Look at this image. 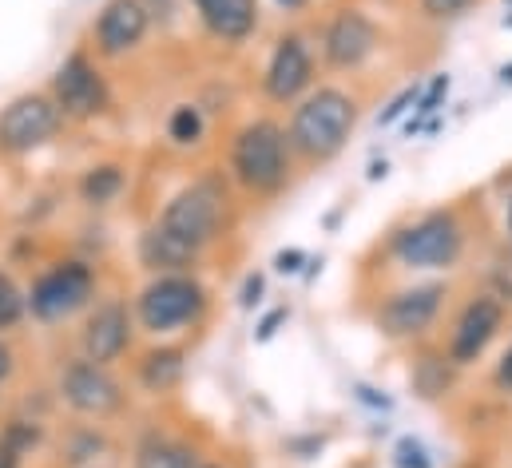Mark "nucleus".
Masks as SVG:
<instances>
[{
    "label": "nucleus",
    "instance_id": "393cba45",
    "mask_svg": "<svg viewBox=\"0 0 512 468\" xmlns=\"http://www.w3.org/2000/svg\"><path fill=\"white\" fill-rule=\"evenodd\" d=\"M393 457H397V468H433V461H429V453H425L421 441H401Z\"/></svg>",
    "mask_w": 512,
    "mask_h": 468
},
{
    "label": "nucleus",
    "instance_id": "7ed1b4c3",
    "mask_svg": "<svg viewBox=\"0 0 512 468\" xmlns=\"http://www.w3.org/2000/svg\"><path fill=\"white\" fill-rule=\"evenodd\" d=\"M227 171L255 199L282 195L290 187V171H294V151H290L286 127L278 119H266V116L243 123L231 135Z\"/></svg>",
    "mask_w": 512,
    "mask_h": 468
},
{
    "label": "nucleus",
    "instance_id": "c85d7f7f",
    "mask_svg": "<svg viewBox=\"0 0 512 468\" xmlns=\"http://www.w3.org/2000/svg\"><path fill=\"white\" fill-rule=\"evenodd\" d=\"M493 385L512 397V342L505 346V353L497 357V365H493Z\"/></svg>",
    "mask_w": 512,
    "mask_h": 468
},
{
    "label": "nucleus",
    "instance_id": "4468645a",
    "mask_svg": "<svg viewBox=\"0 0 512 468\" xmlns=\"http://www.w3.org/2000/svg\"><path fill=\"white\" fill-rule=\"evenodd\" d=\"M135 334V314L124 298H104L92 306V314L84 318L80 330V357L96 361V365H116L131 346Z\"/></svg>",
    "mask_w": 512,
    "mask_h": 468
},
{
    "label": "nucleus",
    "instance_id": "6e6552de",
    "mask_svg": "<svg viewBox=\"0 0 512 468\" xmlns=\"http://www.w3.org/2000/svg\"><path fill=\"white\" fill-rule=\"evenodd\" d=\"M56 393H60V401H64L72 413L96 417V421L116 417V413L124 409V401H128L120 377H116L108 365H96V361H88V357H72V361L60 369Z\"/></svg>",
    "mask_w": 512,
    "mask_h": 468
},
{
    "label": "nucleus",
    "instance_id": "b1692460",
    "mask_svg": "<svg viewBox=\"0 0 512 468\" xmlns=\"http://www.w3.org/2000/svg\"><path fill=\"white\" fill-rule=\"evenodd\" d=\"M477 0H417V12L421 20H433V24H445V20H457L473 8Z\"/></svg>",
    "mask_w": 512,
    "mask_h": 468
},
{
    "label": "nucleus",
    "instance_id": "aec40b11",
    "mask_svg": "<svg viewBox=\"0 0 512 468\" xmlns=\"http://www.w3.org/2000/svg\"><path fill=\"white\" fill-rule=\"evenodd\" d=\"M453 373L457 365L449 361V353H421L413 361V385L421 397H445V389H453Z\"/></svg>",
    "mask_w": 512,
    "mask_h": 468
},
{
    "label": "nucleus",
    "instance_id": "a211bd4d",
    "mask_svg": "<svg viewBox=\"0 0 512 468\" xmlns=\"http://www.w3.org/2000/svg\"><path fill=\"white\" fill-rule=\"evenodd\" d=\"M199 453L171 433H143L135 445V468H195Z\"/></svg>",
    "mask_w": 512,
    "mask_h": 468
},
{
    "label": "nucleus",
    "instance_id": "a878e982",
    "mask_svg": "<svg viewBox=\"0 0 512 468\" xmlns=\"http://www.w3.org/2000/svg\"><path fill=\"white\" fill-rule=\"evenodd\" d=\"M413 104H417V88H405V92H397V96L389 100V108H385L382 116H378V123H382V127H389V123H397V119L405 116V112H409Z\"/></svg>",
    "mask_w": 512,
    "mask_h": 468
},
{
    "label": "nucleus",
    "instance_id": "f257e3e1",
    "mask_svg": "<svg viewBox=\"0 0 512 468\" xmlns=\"http://www.w3.org/2000/svg\"><path fill=\"white\" fill-rule=\"evenodd\" d=\"M358 96H350L338 84H314L298 104H290L286 139L294 159L302 163H330L346 151L354 127H358Z\"/></svg>",
    "mask_w": 512,
    "mask_h": 468
},
{
    "label": "nucleus",
    "instance_id": "9b49d317",
    "mask_svg": "<svg viewBox=\"0 0 512 468\" xmlns=\"http://www.w3.org/2000/svg\"><path fill=\"white\" fill-rule=\"evenodd\" d=\"M60 108L64 119H96L108 112L112 92L104 72L96 68V60L88 52H72L64 56V64L52 72V92H48Z\"/></svg>",
    "mask_w": 512,
    "mask_h": 468
},
{
    "label": "nucleus",
    "instance_id": "6ab92c4d",
    "mask_svg": "<svg viewBox=\"0 0 512 468\" xmlns=\"http://www.w3.org/2000/svg\"><path fill=\"white\" fill-rule=\"evenodd\" d=\"M124 187H128V171H124L120 163H92V167L80 175V183H76V191H80V199H84L88 207H108V203H116V199L124 195Z\"/></svg>",
    "mask_w": 512,
    "mask_h": 468
},
{
    "label": "nucleus",
    "instance_id": "473e14b6",
    "mask_svg": "<svg viewBox=\"0 0 512 468\" xmlns=\"http://www.w3.org/2000/svg\"><path fill=\"white\" fill-rule=\"evenodd\" d=\"M0 468H20V453H16V449H8L4 441H0Z\"/></svg>",
    "mask_w": 512,
    "mask_h": 468
},
{
    "label": "nucleus",
    "instance_id": "f03ea898",
    "mask_svg": "<svg viewBox=\"0 0 512 468\" xmlns=\"http://www.w3.org/2000/svg\"><path fill=\"white\" fill-rule=\"evenodd\" d=\"M227 219H231L227 183L219 175H199L163 203V211L155 215L151 227L163 238H171L175 246H183L187 254L203 258V250L223 238Z\"/></svg>",
    "mask_w": 512,
    "mask_h": 468
},
{
    "label": "nucleus",
    "instance_id": "0eeeda50",
    "mask_svg": "<svg viewBox=\"0 0 512 468\" xmlns=\"http://www.w3.org/2000/svg\"><path fill=\"white\" fill-rule=\"evenodd\" d=\"M445 298H449V286L445 282H413V286H401V290H393V294L382 298V306L374 314V326L382 330L389 342H417L441 318Z\"/></svg>",
    "mask_w": 512,
    "mask_h": 468
},
{
    "label": "nucleus",
    "instance_id": "f3484780",
    "mask_svg": "<svg viewBox=\"0 0 512 468\" xmlns=\"http://www.w3.org/2000/svg\"><path fill=\"white\" fill-rule=\"evenodd\" d=\"M183 373H187V353L179 346H159V350H147L135 365V377L139 385L151 393V397H163L171 389L183 385Z\"/></svg>",
    "mask_w": 512,
    "mask_h": 468
},
{
    "label": "nucleus",
    "instance_id": "7c9ffc66",
    "mask_svg": "<svg viewBox=\"0 0 512 468\" xmlns=\"http://www.w3.org/2000/svg\"><path fill=\"white\" fill-rule=\"evenodd\" d=\"M12 369H16V350H12V346L0 338V385L12 377Z\"/></svg>",
    "mask_w": 512,
    "mask_h": 468
},
{
    "label": "nucleus",
    "instance_id": "423d86ee",
    "mask_svg": "<svg viewBox=\"0 0 512 468\" xmlns=\"http://www.w3.org/2000/svg\"><path fill=\"white\" fill-rule=\"evenodd\" d=\"M92 298H96V270L84 258H60L36 274L28 290V314L44 326H56L88 310Z\"/></svg>",
    "mask_w": 512,
    "mask_h": 468
},
{
    "label": "nucleus",
    "instance_id": "1a4fd4ad",
    "mask_svg": "<svg viewBox=\"0 0 512 468\" xmlns=\"http://www.w3.org/2000/svg\"><path fill=\"white\" fill-rule=\"evenodd\" d=\"M314 76H318V56H314L310 40L302 32H282L270 48V60H266L258 84L270 104L286 108V104H298L314 88Z\"/></svg>",
    "mask_w": 512,
    "mask_h": 468
},
{
    "label": "nucleus",
    "instance_id": "f8f14e48",
    "mask_svg": "<svg viewBox=\"0 0 512 468\" xmlns=\"http://www.w3.org/2000/svg\"><path fill=\"white\" fill-rule=\"evenodd\" d=\"M505 314H509V310H505L501 294H473V298L457 310V318H453V330H449V342H445L449 361H453L457 369L481 361L485 350L497 342V334L505 330Z\"/></svg>",
    "mask_w": 512,
    "mask_h": 468
},
{
    "label": "nucleus",
    "instance_id": "bb28decb",
    "mask_svg": "<svg viewBox=\"0 0 512 468\" xmlns=\"http://www.w3.org/2000/svg\"><path fill=\"white\" fill-rule=\"evenodd\" d=\"M266 298V274H247V282H243V290H239V306L243 310H255L258 302Z\"/></svg>",
    "mask_w": 512,
    "mask_h": 468
},
{
    "label": "nucleus",
    "instance_id": "412c9836",
    "mask_svg": "<svg viewBox=\"0 0 512 468\" xmlns=\"http://www.w3.org/2000/svg\"><path fill=\"white\" fill-rule=\"evenodd\" d=\"M203 135H207V116H203L199 104H179L171 112V119H167V139L175 147H195V143H203Z\"/></svg>",
    "mask_w": 512,
    "mask_h": 468
},
{
    "label": "nucleus",
    "instance_id": "e433bc0d",
    "mask_svg": "<svg viewBox=\"0 0 512 468\" xmlns=\"http://www.w3.org/2000/svg\"><path fill=\"white\" fill-rule=\"evenodd\" d=\"M505 227H509V238H512V199H509V207H505Z\"/></svg>",
    "mask_w": 512,
    "mask_h": 468
},
{
    "label": "nucleus",
    "instance_id": "ddd939ff",
    "mask_svg": "<svg viewBox=\"0 0 512 468\" xmlns=\"http://www.w3.org/2000/svg\"><path fill=\"white\" fill-rule=\"evenodd\" d=\"M60 127H64V116H60L52 96L24 92L0 112V151L4 155H28V151L44 147Z\"/></svg>",
    "mask_w": 512,
    "mask_h": 468
},
{
    "label": "nucleus",
    "instance_id": "ea45409f",
    "mask_svg": "<svg viewBox=\"0 0 512 468\" xmlns=\"http://www.w3.org/2000/svg\"><path fill=\"white\" fill-rule=\"evenodd\" d=\"M505 4H509V8H512V0H505Z\"/></svg>",
    "mask_w": 512,
    "mask_h": 468
},
{
    "label": "nucleus",
    "instance_id": "58836bf2",
    "mask_svg": "<svg viewBox=\"0 0 512 468\" xmlns=\"http://www.w3.org/2000/svg\"><path fill=\"white\" fill-rule=\"evenodd\" d=\"M505 28L512 32V8H509V16H505Z\"/></svg>",
    "mask_w": 512,
    "mask_h": 468
},
{
    "label": "nucleus",
    "instance_id": "2f4dec72",
    "mask_svg": "<svg viewBox=\"0 0 512 468\" xmlns=\"http://www.w3.org/2000/svg\"><path fill=\"white\" fill-rule=\"evenodd\" d=\"M354 393H358V401H362V405H374V409H389V405H393L389 397H378V389H370V385H358Z\"/></svg>",
    "mask_w": 512,
    "mask_h": 468
},
{
    "label": "nucleus",
    "instance_id": "4be33fe9",
    "mask_svg": "<svg viewBox=\"0 0 512 468\" xmlns=\"http://www.w3.org/2000/svg\"><path fill=\"white\" fill-rule=\"evenodd\" d=\"M28 314V294L16 286V278L8 270H0V334L16 330Z\"/></svg>",
    "mask_w": 512,
    "mask_h": 468
},
{
    "label": "nucleus",
    "instance_id": "c9c22d12",
    "mask_svg": "<svg viewBox=\"0 0 512 468\" xmlns=\"http://www.w3.org/2000/svg\"><path fill=\"white\" fill-rule=\"evenodd\" d=\"M497 76H501V84H509L512 88V60L509 64H501V72H497Z\"/></svg>",
    "mask_w": 512,
    "mask_h": 468
},
{
    "label": "nucleus",
    "instance_id": "4c0bfd02",
    "mask_svg": "<svg viewBox=\"0 0 512 468\" xmlns=\"http://www.w3.org/2000/svg\"><path fill=\"white\" fill-rule=\"evenodd\" d=\"M195 468H223V465H211V461H195Z\"/></svg>",
    "mask_w": 512,
    "mask_h": 468
},
{
    "label": "nucleus",
    "instance_id": "cd10ccee",
    "mask_svg": "<svg viewBox=\"0 0 512 468\" xmlns=\"http://www.w3.org/2000/svg\"><path fill=\"white\" fill-rule=\"evenodd\" d=\"M306 262H310L306 250H298V246H286V250L274 254V270H278V274H298Z\"/></svg>",
    "mask_w": 512,
    "mask_h": 468
},
{
    "label": "nucleus",
    "instance_id": "c756f323",
    "mask_svg": "<svg viewBox=\"0 0 512 468\" xmlns=\"http://www.w3.org/2000/svg\"><path fill=\"white\" fill-rule=\"evenodd\" d=\"M290 314H286V306H278V310H270V314H262V322L255 326V342H270L274 334H278V326L286 322Z\"/></svg>",
    "mask_w": 512,
    "mask_h": 468
},
{
    "label": "nucleus",
    "instance_id": "72a5a7b5",
    "mask_svg": "<svg viewBox=\"0 0 512 468\" xmlns=\"http://www.w3.org/2000/svg\"><path fill=\"white\" fill-rule=\"evenodd\" d=\"M278 8H286V12H298V8H306V0H274Z\"/></svg>",
    "mask_w": 512,
    "mask_h": 468
},
{
    "label": "nucleus",
    "instance_id": "20e7f679",
    "mask_svg": "<svg viewBox=\"0 0 512 468\" xmlns=\"http://www.w3.org/2000/svg\"><path fill=\"white\" fill-rule=\"evenodd\" d=\"M207 310H211V294L191 270L151 274V282L135 294V306H131L139 330L151 338H167L187 326H199Z\"/></svg>",
    "mask_w": 512,
    "mask_h": 468
},
{
    "label": "nucleus",
    "instance_id": "9d476101",
    "mask_svg": "<svg viewBox=\"0 0 512 468\" xmlns=\"http://www.w3.org/2000/svg\"><path fill=\"white\" fill-rule=\"evenodd\" d=\"M382 44V32L370 12L362 8H338L318 40V56L330 72H362Z\"/></svg>",
    "mask_w": 512,
    "mask_h": 468
},
{
    "label": "nucleus",
    "instance_id": "2eb2a0df",
    "mask_svg": "<svg viewBox=\"0 0 512 468\" xmlns=\"http://www.w3.org/2000/svg\"><path fill=\"white\" fill-rule=\"evenodd\" d=\"M147 28H151V8L143 0H108L92 24L96 52L104 60H124L143 44Z\"/></svg>",
    "mask_w": 512,
    "mask_h": 468
},
{
    "label": "nucleus",
    "instance_id": "dca6fc26",
    "mask_svg": "<svg viewBox=\"0 0 512 468\" xmlns=\"http://www.w3.org/2000/svg\"><path fill=\"white\" fill-rule=\"evenodd\" d=\"M191 4L203 32L215 36L219 44L239 48L258 32V0H191Z\"/></svg>",
    "mask_w": 512,
    "mask_h": 468
},
{
    "label": "nucleus",
    "instance_id": "f704fd0d",
    "mask_svg": "<svg viewBox=\"0 0 512 468\" xmlns=\"http://www.w3.org/2000/svg\"><path fill=\"white\" fill-rule=\"evenodd\" d=\"M385 171H389V163H374V167H370V179H385Z\"/></svg>",
    "mask_w": 512,
    "mask_h": 468
},
{
    "label": "nucleus",
    "instance_id": "39448f33",
    "mask_svg": "<svg viewBox=\"0 0 512 468\" xmlns=\"http://www.w3.org/2000/svg\"><path fill=\"white\" fill-rule=\"evenodd\" d=\"M465 242L469 238L461 215L453 207H437L389 234V258L405 270L437 274V270H453L465 258Z\"/></svg>",
    "mask_w": 512,
    "mask_h": 468
},
{
    "label": "nucleus",
    "instance_id": "5701e85b",
    "mask_svg": "<svg viewBox=\"0 0 512 468\" xmlns=\"http://www.w3.org/2000/svg\"><path fill=\"white\" fill-rule=\"evenodd\" d=\"M445 96H449V76L441 72V76H433V80H429V88H425V92H417V104H413V108H417V119L409 123V131H417V127H421V119L437 116V108L445 104Z\"/></svg>",
    "mask_w": 512,
    "mask_h": 468
}]
</instances>
